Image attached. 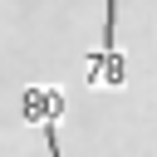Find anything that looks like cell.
Returning a JSON list of instances; mask_svg holds the SVG:
<instances>
[{"mask_svg":"<svg viewBox=\"0 0 157 157\" xmlns=\"http://www.w3.org/2000/svg\"><path fill=\"white\" fill-rule=\"evenodd\" d=\"M20 113L29 118V123H59V113H64V93L54 88V83H39V88H25V98H20Z\"/></svg>","mask_w":157,"mask_h":157,"instance_id":"1","label":"cell"},{"mask_svg":"<svg viewBox=\"0 0 157 157\" xmlns=\"http://www.w3.org/2000/svg\"><path fill=\"white\" fill-rule=\"evenodd\" d=\"M44 147H49V157H64L59 152V123H44Z\"/></svg>","mask_w":157,"mask_h":157,"instance_id":"2","label":"cell"}]
</instances>
